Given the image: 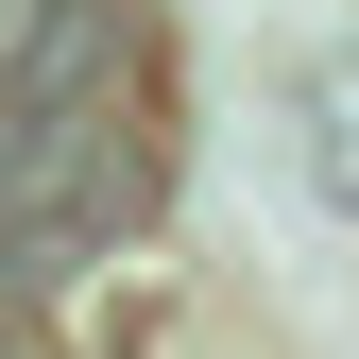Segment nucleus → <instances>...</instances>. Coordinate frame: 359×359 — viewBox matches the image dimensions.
<instances>
[{"label":"nucleus","mask_w":359,"mask_h":359,"mask_svg":"<svg viewBox=\"0 0 359 359\" xmlns=\"http://www.w3.org/2000/svg\"><path fill=\"white\" fill-rule=\"evenodd\" d=\"M137 69V0H18L0 34V103H103Z\"/></svg>","instance_id":"f257e3e1"},{"label":"nucleus","mask_w":359,"mask_h":359,"mask_svg":"<svg viewBox=\"0 0 359 359\" xmlns=\"http://www.w3.org/2000/svg\"><path fill=\"white\" fill-rule=\"evenodd\" d=\"M274 103H291V171H308V205L359 222V52H291Z\"/></svg>","instance_id":"f03ea898"},{"label":"nucleus","mask_w":359,"mask_h":359,"mask_svg":"<svg viewBox=\"0 0 359 359\" xmlns=\"http://www.w3.org/2000/svg\"><path fill=\"white\" fill-rule=\"evenodd\" d=\"M0 34H18V0H0Z\"/></svg>","instance_id":"7ed1b4c3"}]
</instances>
